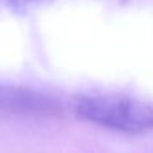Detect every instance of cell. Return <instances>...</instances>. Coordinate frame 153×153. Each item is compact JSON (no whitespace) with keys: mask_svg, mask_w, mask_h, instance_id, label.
I'll list each match as a JSON object with an SVG mask.
<instances>
[{"mask_svg":"<svg viewBox=\"0 0 153 153\" xmlns=\"http://www.w3.org/2000/svg\"><path fill=\"white\" fill-rule=\"evenodd\" d=\"M79 117L100 126L129 134L153 130V105L122 94H95L78 100Z\"/></svg>","mask_w":153,"mask_h":153,"instance_id":"cell-1","label":"cell"},{"mask_svg":"<svg viewBox=\"0 0 153 153\" xmlns=\"http://www.w3.org/2000/svg\"><path fill=\"white\" fill-rule=\"evenodd\" d=\"M0 111L24 117H54L61 114L62 105L40 90L0 83Z\"/></svg>","mask_w":153,"mask_h":153,"instance_id":"cell-2","label":"cell"},{"mask_svg":"<svg viewBox=\"0 0 153 153\" xmlns=\"http://www.w3.org/2000/svg\"><path fill=\"white\" fill-rule=\"evenodd\" d=\"M5 4L16 13H27L39 7L50 4L53 0H4Z\"/></svg>","mask_w":153,"mask_h":153,"instance_id":"cell-3","label":"cell"}]
</instances>
